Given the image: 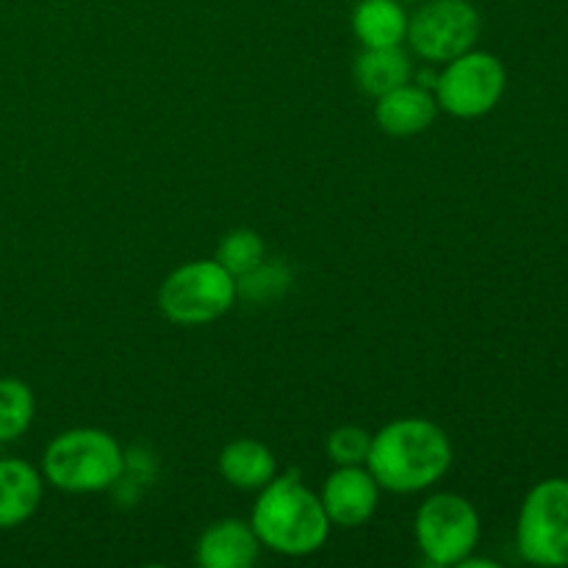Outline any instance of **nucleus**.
I'll return each instance as SVG.
<instances>
[{
  "label": "nucleus",
  "instance_id": "obj_7",
  "mask_svg": "<svg viewBox=\"0 0 568 568\" xmlns=\"http://www.w3.org/2000/svg\"><path fill=\"white\" fill-rule=\"evenodd\" d=\"M505 67L497 55L466 50L447 61V70L436 78L438 109L458 120H475L488 114L505 92Z\"/></svg>",
  "mask_w": 568,
  "mask_h": 568
},
{
  "label": "nucleus",
  "instance_id": "obj_15",
  "mask_svg": "<svg viewBox=\"0 0 568 568\" xmlns=\"http://www.w3.org/2000/svg\"><path fill=\"white\" fill-rule=\"evenodd\" d=\"M410 72H414L410 59L399 48H364L353 67L355 83L369 98H381L408 83Z\"/></svg>",
  "mask_w": 568,
  "mask_h": 568
},
{
  "label": "nucleus",
  "instance_id": "obj_2",
  "mask_svg": "<svg viewBox=\"0 0 568 568\" xmlns=\"http://www.w3.org/2000/svg\"><path fill=\"white\" fill-rule=\"evenodd\" d=\"M250 527L258 536L261 547L286 558H305L325 547L331 536L322 499L297 480V475H283L261 488L255 499Z\"/></svg>",
  "mask_w": 568,
  "mask_h": 568
},
{
  "label": "nucleus",
  "instance_id": "obj_9",
  "mask_svg": "<svg viewBox=\"0 0 568 568\" xmlns=\"http://www.w3.org/2000/svg\"><path fill=\"white\" fill-rule=\"evenodd\" d=\"M322 508L331 525L361 527L375 516L381 486L369 469L361 466H338L322 486Z\"/></svg>",
  "mask_w": 568,
  "mask_h": 568
},
{
  "label": "nucleus",
  "instance_id": "obj_10",
  "mask_svg": "<svg viewBox=\"0 0 568 568\" xmlns=\"http://www.w3.org/2000/svg\"><path fill=\"white\" fill-rule=\"evenodd\" d=\"M438 114L436 94L419 83H403L392 92L381 94L375 103V120L388 136H416L427 131Z\"/></svg>",
  "mask_w": 568,
  "mask_h": 568
},
{
  "label": "nucleus",
  "instance_id": "obj_12",
  "mask_svg": "<svg viewBox=\"0 0 568 568\" xmlns=\"http://www.w3.org/2000/svg\"><path fill=\"white\" fill-rule=\"evenodd\" d=\"M42 503V477L28 460H0V530L20 527Z\"/></svg>",
  "mask_w": 568,
  "mask_h": 568
},
{
  "label": "nucleus",
  "instance_id": "obj_11",
  "mask_svg": "<svg viewBox=\"0 0 568 568\" xmlns=\"http://www.w3.org/2000/svg\"><path fill=\"white\" fill-rule=\"evenodd\" d=\"M258 552V536L242 519L214 521L197 541V564L203 568H250Z\"/></svg>",
  "mask_w": 568,
  "mask_h": 568
},
{
  "label": "nucleus",
  "instance_id": "obj_1",
  "mask_svg": "<svg viewBox=\"0 0 568 568\" xmlns=\"http://www.w3.org/2000/svg\"><path fill=\"white\" fill-rule=\"evenodd\" d=\"M453 464L447 433L427 419H397L372 436L366 469L377 486L394 494H416L436 486Z\"/></svg>",
  "mask_w": 568,
  "mask_h": 568
},
{
  "label": "nucleus",
  "instance_id": "obj_17",
  "mask_svg": "<svg viewBox=\"0 0 568 568\" xmlns=\"http://www.w3.org/2000/svg\"><path fill=\"white\" fill-rule=\"evenodd\" d=\"M266 258V244L250 227H236V231L227 233L225 239L216 247V264L225 266L233 277L244 275V272L255 270L261 261Z\"/></svg>",
  "mask_w": 568,
  "mask_h": 568
},
{
  "label": "nucleus",
  "instance_id": "obj_19",
  "mask_svg": "<svg viewBox=\"0 0 568 568\" xmlns=\"http://www.w3.org/2000/svg\"><path fill=\"white\" fill-rule=\"evenodd\" d=\"M327 455H331L333 464L338 466H361L366 464V455H369L372 436L369 430L358 425H344L327 436Z\"/></svg>",
  "mask_w": 568,
  "mask_h": 568
},
{
  "label": "nucleus",
  "instance_id": "obj_6",
  "mask_svg": "<svg viewBox=\"0 0 568 568\" xmlns=\"http://www.w3.org/2000/svg\"><path fill=\"white\" fill-rule=\"evenodd\" d=\"M416 544L427 564L458 566L480 541V516L458 494H436L416 510Z\"/></svg>",
  "mask_w": 568,
  "mask_h": 568
},
{
  "label": "nucleus",
  "instance_id": "obj_16",
  "mask_svg": "<svg viewBox=\"0 0 568 568\" xmlns=\"http://www.w3.org/2000/svg\"><path fill=\"white\" fill-rule=\"evenodd\" d=\"M33 392L22 381L3 377L0 381V444L17 442L26 436V430L33 422Z\"/></svg>",
  "mask_w": 568,
  "mask_h": 568
},
{
  "label": "nucleus",
  "instance_id": "obj_5",
  "mask_svg": "<svg viewBox=\"0 0 568 568\" xmlns=\"http://www.w3.org/2000/svg\"><path fill=\"white\" fill-rule=\"evenodd\" d=\"M516 547L527 564L568 566V480H544L527 494L516 525Z\"/></svg>",
  "mask_w": 568,
  "mask_h": 568
},
{
  "label": "nucleus",
  "instance_id": "obj_3",
  "mask_svg": "<svg viewBox=\"0 0 568 568\" xmlns=\"http://www.w3.org/2000/svg\"><path fill=\"white\" fill-rule=\"evenodd\" d=\"M44 480L67 494H98L125 475V453L114 436L98 427H75L48 444Z\"/></svg>",
  "mask_w": 568,
  "mask_h": 568
},
{
  "label": "nucleus",
  "instance_id": "obj_14",
  "mask_svg": "<svg viewBox=\"0 0 568 568\" xmlns=\"http://www.w3.org/2000/svg\"><path fill=\"white\" fill-rule=\"evenodd\" d=\"M353 31L364 48H399L408 33V14L399 0H361L353 11Z\"/></svg>",
  "mask_w": 568,
  "mask_h": 568
},
{
  "label": "nucleus",
  "instance_id": "obj_4",
  "mask_svg": "<svg viewBox=\"0 0 568 568\" xmlns=\"http://www.w3.org/2000/svg\"><path fill=\"white\" fill-rule=\"evenodd\" d=\"M236 303V277L216 261L178 266L161 283V314L183 327H197L225 316Z\"/></svg>",
  "mask_w": 568,
  "mask_h": 568
},
{
  "label": "nucleus",
  "instance_id": "obj_8",
  "mask_svg": "<svg viewBox=\"0 0 568 568\" xmlns=\"http://www.w3.org/2000/svg\"><path fill=\"white\" fill-rule=\"evenodd\" d=\"M480 37V14L469 0H427L408 20L405 39L416 55L447 64L475 48Z\"/></svg>",
  "mask_w": 568,
  "mask_h": 568
},
{
  "label": "nucleus",
  "instance_id": "obj_18",
  "mask_svg": "<svg viewBox=\"0 0 568 568\" xmlns=\"http://www.w3.org/2000/svg\"><path fill=\"white\" fill-rule=\"evenodd\" d=\"M292 286V272L283 264H270L261 261L255 270L244 272L236 277V297L247 300V303H272V300L283 297Z\"/></svg>",
  "mask_w": 568,
  "mask_h": 568
},
{
  "label": "nucleus",
  "instance_id": "obj_13",
  "mask_svg": "<svg viewBox=\"0 0 568 568\" xmlns=\"http://www.w3.org/2000/svg\"><path fill=\"white\" fill-rule=\"evenodd\" d=\"M220 475L239 491H261L277 475L275 455L255 438H236L222 449Z\"/></svg>",
  "mask_w": 568,
  "mask_h": 568
},
{
  "label": "nucleus",
  "instance_id": "obj_20",
  "mask_svg": "<svg viewBox=\"0 0 568 568\" xmlns=\"http://www.w3.org/2000/svg\"><path fill=\"white\" fill-rule=\"evenodd\" d=\"M399 3H416V0H399Z\"/></svg>",
  "mask_w": 568,
  "mask_h": 568
}]
</instances>
